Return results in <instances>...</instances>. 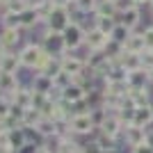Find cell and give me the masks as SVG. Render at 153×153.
I'll return each mask as SVG.
<instances>
[{
  "mask_svg": "<svg viewBox=\"0 0 153 153\" xmlns=\"http://www.w3.org/2000/svg\"><path fill=\"white\" fill-rule=\"evenodd\" d=\"M62 41H64V48L71 53H78L80 48H85V41H87V30L82 27V23L73 21L71 25L64 27L62 32Z\"/></svg>",
  "mask_w": 153,
  "mask_h": 153,
  "instance_id": "cell-1",
  "label": "cell"
},
{
  "mask_svg": "<svg viewBox=\"0 0 153 153\" xmlns=\"http://www.w3.org/2000/svg\"><path fill=\"white\" fill-rule=\"evenodd\" d=\"M46 55L44 46L39 44V41H27V44H23L19 48V57H21V66L27 71H37L39 62H41V57Z\"/></svg>",
  "mask_w": 153,
  "mask_h": 153,
  "instance_id": "cell-2",
  "label": "cell"
},
{
  "mask_svg": "<svg viewBox=\"0 0 153 153\" xmlns=\"http://www.w3.org/2000/svg\"><path fill=\"white\" fill-rule=\"evenodd\" d=\"M37 41L44 46V51L51 53V55H59V57H62L64 53H66L64 41H62V32H53V30H48V27H41V34H39Z\"/></svg>",
  "mask_w": 153,
  "mask_h": 153,
  "instance_id": "cell-3",
  "label": "cell"
},
{
  "mask_svg": "<svg viewBox=\"0 0 153 153\" xmlns=\"http://www.w3.org/2000/svg\"><path fill=\"white\" fill-rule=\"evenodd\" d=\"M73 23V16H71L69 7H62V5H55V9L51 12V16L46 19V27L53 32H64V27Z\"/></svg>",
  "mask_w": 153,
  "mask_h": 153,
  "instance_id": "cell-4",
  "label": "cell"
},
{
  "mask_svg": "<svg viewBox=\"0 0 153 153\" xmlns=\"http://www.w3.org/2000/svg\"><path fill=\"white\" fill-rule=\"evenodd\" d=\"M69 128H71V133L78 135V137H82V135H94V133H96V126H94V121H91L89 112H82V114H71Z\"/></svg>",
  "mask_w": 153,
  "mask_h": 153,
  "instance_id": "cell-5",
  "label": "cell"
},
{
  "mask_svg": "<svg viewBox=\"0 0 153 153\" xmlns=\"http://www.w3.org/2000/svg\"><path fill=\"white\" fill-rule=\"evenodd\" d=\"M85 69H87V59H85V55H76V53L66 51L62 55V71H66V73H71V76H82Z\"/></svg>",
  "mask_w": 153,
  "mask_h": 153,
  "instance_id": "cell-6",
  "label": "cell"
},
{
  "mask_svg": "<svg viewBox=\"0 0 153 153\" xmlns=\"http://www.w3.org/2000/svg\"><path fill=\"white\" fill-rule=\"evenodd\" d=\"M27 142H30V137H27L25 126H19V128H12V130H7V135L2 137V142H0V144L9 146L14 153H19L21 149L27 144Z\"/></svg>",
  "mask_w": 153,
  "mask_h": 153,
  "instance_id": "cell-7",
  "label": "cell"
},
{
  "mask_svg": "<svg viewBox=\"0 0 153 153\" xmlns=\"http://www.w3.org/2000/svg\"><path fill=\"white\" fill-rule=\"evenodd\" d=\"M149 142V128H142V126H135V123H130V126H126V130H123V144H128V146H140V144H146Z\"/></svg>",
  "mask_w": 153,
  "mask_h": 153,
  "instance_id": "cell-8",
  "label": "cell"
},
{
  "mask_svg": "<svg viewBox=\"0 0 153 153\" xmlns=\"http://www.w3.org/2000/svg\"><path fill=\"white\" fill-rule=\"evenodd\" d=\"M128 87L130 89H146V87H151V82H153V76H151V71L149 69H137V71H130L128 73Z\"/></svg>",
  "mask_w": 153,
  "mask_h": 153,
  "instance_id": "cell-9",
  "label": "cell"
},
{
  "mask_svg": "<svg viewBox=\"0 0 153 153\" xmlns=\"http://www.w3.org/2000/svg\"><path fill=\"white\" fill-rule=\"evenodd\" d=\"M23 27H0V39L9 51H19L23 46Z\"/></svg>",
  "mask_w": 153,
  "mask_h": 153,
  "instance_id": "cell-10",
  "label": "cell"
},
{
  "mask_svg": "<svg viewBox=\"0 0 153 153\" xmlns=\"http://www.w3.org/2000/svg\"><path fill=\"white\" fill-rule=\"evenodd\" d=\"M142 19H144V14H142L140 5H133V7H128V9H123V12L119 14V23H123V25L130 27V30H140Z\"/></svg>",
  "mask_w": 153,
  "mask_h": 153,
  "instance_id": "cell-11",
  "label": "cell"
},
{
  "mask_svg": "<svg viewBox=\"0 0 153 153\" xmlns=\"http://www.w3.org/2000/svg\"><path fill=\"white\" fill-rule=\"evenodd\" d=\"M110 41V34L101 32L98 27H89L87 30V41H85V51H103Z\"/></svg>",
  "mask_w": 153,
  "mask_h": 153,
  "instance_id": "cell-12",
  "label": "cell"
},
{
  "mask_svg": "<svg viewBox=\"0 0 153 153\" xmlns=\"http://www.w3.org/2000/svg\"><path fill=\"white\" fill-rule=\"evenodd\" d=\"M98 130H103V133L112 135V137H119V140H123V130H126V126H123L121 117L117 114V112H110L108 119L103 121V126L98 128Z\"/></svg>",
  "mask_w": 153,
  "mask_h": 153,
  "instance_id": "cell-13",
  "label": "cell"
},
{
  "mask_svg": "<svg viewBox=\"0 0 153 153\" xmlns=\"http://www.w3.org/2000/svg\"><path fill=\"white\" fill-rule=\"evenodd\" d=\"M94 140L98 142V146H101L103 153H119V149H121V142L119 137H112V135L103 133V130H96L94 133Z\"/></svg>",
  "mask_w": 153,
  "mask_h": 153,
  "instance_id": "cell-14",
  "label": "cell"
},
{
  "mask_svg": "<svg viewBox=\"0 0 153 153\" xmlns=\"http://www.w3.org/2000/svg\"><path fill=\"white\" fill-rule=\"evenodd\" d=\"M21 27L23 30H39L44 27V21H41V14L37 12V7H27L21 12Z\"/></svg>",
  "mask_w": 153,
  "mask_h": 153,
  "instance_id": "cell-15",
  "label": "cell"
},
{
  "mask_svg": "<svg viewBox=\"0 0 153 153\" xmlns=\"http://www.w3.org/2000/svg\"><path fill=\"white\" fill-rule=\"evenodd\" d=\"M87 94H89V91L85 89L82 85H78L76 80H73L66 89H62V98H64V101H69L71 105H76V103L85 101V98H87Z\"/></svg>",
  "mask_w": 153,
  "mask_h": 153,
  "instance_id": "cell-16",
  "label": "cell"
},
{
  "mask_svg": "<svg viewBox=\"0 0 153 153\" xmlns=\"http://www.w3.org/2000/svg\"><path fill=\"white\" fill-rule=\"evenodd\" d=\"M23 69L21 66V57H19V51H7L2 57H0V71L5 73H19Z\"/></svg>",
  "mask_w": 153,
  "mask_h": 153,
  "instance_id": "cell-17",
  "label": "cell"
},
{
  "mask_svg": "<svg viewBox=\"0 0 153 153\" xmlns=\"http://www.w3.org/2000/svg\"><path fill=\"white\" fill-rule=\"evenodd\" d=\"M21 85L23 82H21L19 73H5V71H0V91L5 96H12Z\"/></svg>",
  "mask_w": 153,
  "mask_h": 153,
  "instance_id": "cell-18",
  "label": "cell"
},
{
  "mask_svg": "<svg viewBox=\"0 0 153 153\" xmlns=\"http://www.w3.org/2000/svg\"><path fill=\"white\" fill-rule=\"evenodd\" d=\"M133 123L135 126H142V128H151L153 126V103L142 105V108H135Z\"/></svg>",
  "mask_w": 153,
  "mask_h": 153,
  "instance_id": "cell-19",
  "label": "cell"
},
{
  "mask_svg": "<svg viewBox=\"0 0 153 153\" xmlns=\"http://www.w3.org/2000/svg\"><path fill=\"white\" fill-rule=\"evenodd\" d=\"M12 105H21V108H32V87L30 85H21L19 89L14 91L12 96H7Z\"/></svg>",
  "mask_w": 153,
  "mask_h": 153,
  "instance_id": "cell-20",
  "label": "cell"
},
{
  "mask_svg": "<svg viewBox=\"0 0 153 153\" xmlns=\"http://www.w3.org/2000/svg\"><path fill=\"white\" fill-rule=\"evenodd\" d=\"M30 87L34 91H41V94H48V91L55 87L51 76H44V73H32V80H30Z\"/></svg>",
  "mask_w": 153,
  "mask_h": 153,
  "instance_id": "cell-21",
  "label": "cell"
},
{
  "mask_svg": "<svg viewBox=\"0 0 153 153\" xmlns=\"http://www.w3.org/2000/svg\"><path fill=\"white\" fill-rule=\"evenodd\" d=\"M126 53H144L146 51V44H144V34H142V30H133V34L128 37V41L126 44Z\"/></svg>",
  "mask_w": 153,
  "mask_h": 153,
  "instance_id": "cell-22",
  "label": "cell"
},
{
  "mask_svg": "<svg viewBox=\"0 0 153 153\" xmlns=\"http://www.w3.org/2000/svg\"><path fill=\"white\" fill-rule=\"evenodd\" d=\"M114 64H121L128 73H130V71H137V69H142V53L140 55H137V53H123Z\"/></svg>",
  "mask_w": 153,
  "mask_h": 153,
  "instance_id": "cell-23",
  "label": "cell"
},
{
  "mask_svg": "<svg viewBox=\"0 0 153 153\" xmlns=\"http://www.w3.org/2000/svg\"><path fill=\"white\" fill-rule=\"evenodd\" d=\"M126 96L133 101L135 108L149 105V103H151V87H146V89H130V87H128V94Z\"/></svg>",
  "mask_w": 153,
  "mask_h": 153,
  "instance_id": "cell-24",
  "label": "cell"
},
{
  "mask_svg": "<svg viewBox=\"0 0 153 153\" xmlns=\"http://www.w3.org/2000/svg\"><path fill=\"white\" fill-rule=\"evenodd\" d=\"M34 130H37V135L41 137V140H44V137H51V135L57 133V121L51 119V117H44V119L34 126Z\"/></svg>",
  "mask_w": 153,
  "mask_h": 153,
  "instance_id": "cell-25",
  "label": "cell"
},
{
  "mask_svg": "<svg viewBox=\"0 0 153 153\" xmlns=\"http://www.w3.org/2000/svg\"><path fill=\"white\" fill-rule=\"evenodd\" d=\"M94 16H105V19H119V9H117L114 0H101L96 7Z\"/></svg>",
  "mask_w": 153,
  "mask_h": 153,
  "instance_id": "cell-26",
  "label": "cell"
},
{
  "mask_svg": "<svg viewBox=\"0 0 153 153\" xmlns=\"http://www.w3.org/2000/svg\"><path fill=\"white\" fill-rule=\"evenodd\" d=\"M103 51H105V55H108V57L112 59V62H117V59H119V57L123 55V53H126V46H123V44H119V41H114V39H110V41H108V46H105Z\"/></svg>",
  "mask_w": 153,
  "mask_h": 153,
  "instance_id": "cell-27",
  "label": "cell"
},
{
  "mask_svg": "<svg viewBox=\"0 0 153 153\" xmlns=\"http://www.w3.org/2000/svg\"><path fill=\"white\" fill-rule=\"evenodd\" d=\"M119 19H105V16H94V27H98L105 34H112V30L117 27Z\"/></svg>",
  "mask_w": 153,
  "mask_h": 153,
  "instance_id": "cell-28",
  "label": "cell"
},
{
  "mask_svg": "<svg viewBox=\"0 0 153 153\" xmlns=\"http://www.w3.org/2000/svg\"><path fill=\"white\" fill-rule=\"evenodd\" d=\"M108 114H110V110L105 108V105H96V108H91V110H89V117H91V121H94L96 130L103 126V121L108 119Z\"/></svg>",
  "mask_w": 153,
  "mask_h": 153,
  "instance_id": "cell-29",
  "label": "cell"
},
{
  "mask_svg": "<svg viewBox=\"0 0 153 153\" xmlns=\"http://www.w3.org/2000/svg\"><path fill=\"white\" fill-rule=\"evenodd\" d=\"M0 27H21V14H14V12H7V9H2Z\"/></svg>",
  "mask_w": 153,
  "mask_h": 153,
  "instance_id": "cell-30",
  "label": "cell"
},
{
  "mask_svg": "<svg viewBox=\"0 0 153 153\" xmlns=\"http://www.w3.org/2000/svg\"><path fill=\"white\" fill-rule=\"evenodd\" d=\"M41 119H44V114H41L37 108H27L25 110V117H23V126H25V128H34Z\"/></svg>",
  "mask_w": 153,
  "mask_h": 153,
  "instance_id": "cell-31",
  "label": "cell"
},
{
  "mask_svg": "<svg viewBox=\"0 0 153 153\" xmlns=\"http://www.w3.org/2000/svg\"><path fill=\"white\" fill-rule=\"evenodd\" d=\"M130 34H133V30H130V27H126L123 23H117V27L112 30L110 39H114V41H119V44H126Z\"/></svg>",
  "mask_w": 153,
  "mask_h": 153,
  "instance_id": "cell-32",
  "label": "cell"
},
{
  "mask_svg": "<svg viewBox=\"0 0 153 153\" xmlns=\"http://www.w3.org/2000/svg\"><path fill=\"white\" fill-rule=\"evenodd\" d=\"M101 0H76V7L80 14H94Z\"/></svg>",
  "mask_w": 153,
  "mask_h": 153,
  "instance_id": "cell-33",
  "label": "cell"
},
{
  "mask_svg": "<svg viewBox=\"0 0 153 153\" xmlns=\"http://www.w3.org/2000/svg\"><path fill=\"white\" fill-rule=\"evenodd\" d=\"M53 82H55V87H57V89H66V87L73 82V76H71V73H66V71H59L57 76L53 78Z\"/></svg>",
  "mask_w": 153,
  "mask_h": 153,
  "instance_id": "cell-34",
  "label": "cell"
},
{
  "mask_svg": "<svg viewBox=\"0 0 153 153\" xmlns=\"http://www.w3.org/2000/svg\"><path fill=\"white\" fill-rule=\"evenodd\" d=\"M30 7V0H9V5L5 7L7 12H14V14H21L23 9Z\"/></svg>",
  "mask_w": 153,
  "mask_h": 153,
  "instance_id": "cell-35",
  "label": "cell"
},
{
  "mask_svg": "<svg viewBox=\"0 0 153 153\" xmlns=\"http://www.w3.org/2000/svg\"><path fill=\"white\" fill-rule=\"evenodd\" d=\"M9 112H12V101L2 94V96H0V121H2V119H7V117H9Z\"/></svg>",
  "mask_w": 153,
  "mask_h": 153,
  "instance_id": "cell-36",
  "label": "cell"
},
{
  "mask_svg": "<svg viewBox=\"0 0 153 153\" xmlns=\"http://www.w3.org/2000/svg\"><path fill=\"white\" fill-rule=\"evenodd\" d=\"M142 34H144V44H146V51H153V23L144 25Z\"/></svg>",
  "mask_w": 153,
  "mask_h": 153,
  "instance_id": "cell-37",
  "label": "cell"
},
{
  "mask_svg": "<svg viewBox=\"0 0 153 153\" xmlns=\"http://www.w3.org/2000/svg\"><path fill=\"white\" fill-rule=\"evenodd\" d=\"M46 101H48V96H46V94H41V91H34V89H32V108L41 110Z\"/></svg>",
  "mask_w": 153,
  "mask_h": 153,
  "instance_id": "cell-38",
  "label": "cell"
},
{
  "mask_svg": "<svg viewBox=\"0 0 153 153\" xmlns=\"http://www.w3.org/2000/svg\"><path fill=\"white\" fill-rule=\"evenodd\" d=\"M142 66L151 71L153 69V51H144L142 53Z\"/></svg>",
  "mask_w": 153,
  "mask_h": 153,
  "instance_id": "cell-39",
  "label": "cell"
},
{
  "mask_svg": "<svg viewBox=\"0 0 153 153\" xmlns=\"http://www.w3.org/2000/svg\"><path fill=\"white\" fill-rule=\"evenodd\" d=\"M82 149H85V153H103L101 151V146H98V142L91 137V142H87V144H82Z\"/></svg>",
  "mask_w": 153,
  "mask_h": 153,
  "instance_id": "cell-40",
  "label": "cell"
},
{
  "mask_svg": "<svg viewBox=\"0 0 153 153\" xmlns=\"http://www.w3.org/2000/svg\"><path fill=\"white\" fill-rule=\"evenodd\" d=\"M130 153H153V146H151V144L146 142V144H140V146H133V149H130Z\"/></svg>",
  "mask_w": 153,
  "mask_h": 153,
  "instance_id": "cell-41",
  "label": "cell"
},
{
  "mask_svg": "<svg viewBox=\"0 0 153 153\" xmlns=\"http://www.w3.org/2000/svg\"><path fill=\"white\" fill-rule=\"evenodd\" d=\"M37 149H39V144H37V142H27V144H25V146H23V149H21V151L19 153H37Z\"/></svg>",
  "mask_w": 153,
  "mask_h": 153,
  "instance_id": "cell-42",
  "label": "cell"
},
{
  "mask_svg": "<svg viewBox=\"0 0 153 153\" xmlns=\"http://www.w3.org/2000/svg\"><path fill=\"white\" fill-rule=\"evenodd\" d=\"M53 2H55V5H62V7H69L73 0H53Z\"/></svg>",
  "mask_w": 153,
  "mask_h": 153,
  "instance_id": "cell-43",
  "label": "cell"
},
{
  "mask_svg": "<svg viewBox=\"0 0 153 153\" xmlns=\"http://www.w3.org/2000/svg\"><path fill=\"white\" fill-rule=\"evenodd\" d=\"M135 5H140V7H149L151 5V0H133Z\"/></svg>",
  "mask_w": 153,
  "mask_h": 153,
  "instance_id": "cell-44",
  "label": "cell"
},
{
  "mask_svg": "<svg viewBox=\"0 0 153 153\" xmlns=\"http://www.w3.org/2000/svg\"><path fill=\"white\" fill-rule=\"evenodd\" d=\"M5 135H7V126L0 121V142H2V137H5Z\"/></svg>",
  "mask_w": 153,
  "mask_h": 153,
  "instance_id": "cell-45",
  "label": "cell"
},
{
  "mask_svg": "<svg viewBox=\"0 0 153 153\" xmlns=\"http://www.w3.org/2000/svg\"><path fill=\"white\" fill-rule=\"evenodd\" d=\"M7 51H9V48H7V46H5V41H2V39H0V57H2V55H5Z\"/></svg>",
  "mask_w": 153,
  "mask_h": 153,
  "instance_id": "cell-46",
  "label": "cell"
},
{
  "mask_svg": "<svg viewBox=\"0 0 153 153\" xmlns=\"http://www.w3.org/2000/svg\"><path fill=\"white\" fill-rule=\"evenodd\" d=\"M37 153H51V151H48V149H44V146H41V144H39V149H37Z\"/></svg>",
  "mask_w": 153,
  "mask_h": 153,
  "instance_id": "cell-47",
  "label": "cell"
},
{
  "mask_svg": "<svg viewBox=\"0 0 153 153\" xmlns=\"http://www.w3.org/2000/svg\"><path fill=\"white\" fill-rule=\"evenodd\" d=\"M7 5H9V0H0V7H2V9H5Z\"/></svg>",
  "mask_w": 153,
  "mask_h": 153,
  "instance_id": "cell-48",
  "label": "cell"
},
{
  "mask_svg": "<svg viewBox=\"0 0 153 153\" xmlns=\"http://www.w3.org/2000/svg\"><path fill=\"white\" fill-rule=\"evenodd\" d=\"M149 14H151V19H153V0H151V5H149Z\"/></svg>",
  "mask_w": 153,
  "mask_h": 153,
  "instance_id": "cell-49",
  "label": "cell"
},
{
  "mask_svg": "<svg viewBox=\"0 0 153 153\" xmlns=\"http://www.w3.org/2000/svg\"><path fill=\"white\" fill-rule=\"evenodd\" d=\"M149 144L153 146V133H149Z\"/></svg>",
  "mask_w": 153,
  "mask_h": 153,
  "instance_id": "cell-50",
  "label": "cell"
},
{
  "mask_svg": "<svg viewBox=\"0 0 153 153\" xmlns=\"http://www.w3.org/2000/svg\"><path fill=\"white\" fill-rule=\"evenodd\" d=\"M71 153H85V149L80 146V149H76V151H71Z\"/></svg>",
  "mask_w": 153,
  "mask_h": 153,
  "instance_id": "cell-51",
  "label": "cell"
},
{
  "mask_svg": "<svg viewBox=\"0 0 153 153\" xmlns=\"http://www.w3.org/2000/svg\"><path fill=\"white\" fill-rule=\"evenodd\" d=\"M0 19H2V7H0Z\"/></svg>",
  "mask_w": 153,
  "mask_h": 153,
  "instance_id": "cell-52",
  "label": "cell"
},
{
  "mask_svg": "<svg viewBox=\"0 0 153 153\" xmlns=\"http://www.w3.org/2000/svg\"><path fill=\"white\" fill-rule=\"evenodd\" d=\"M151 76H153V69H151Z\"/></svg>",
  "mask_w": 153,
  "mask_h": 153,
  "instance_id": "cell-53",
  "label": "cell"
},
{
  "mask_svg": "<svg viewBox=\"0 0 153 153\" xmlns=\"http://www.w3.org/2000/svg\"><path fill=\"white\" fill-rule=\"evenodd\" d=\"M0 96H2V91H0Z\"/></svg>",
  "mask_w": 153,
  "mask_h": 153,
  "instance_id": "cell-54",
  "label": "cell"
},
{
  "mask_svg": "<svg viewBox=\"0 0 153 153\" xmlns=\"http://www.w3.org/2000/svg\"><path fill=\"white\" fill-rule=\"evenodd\" d=\"M151 23H153V19H151Z\"/></svg>",
  "mask_w": 153,
  "mask_h": 153,
  "instance_id": "cell-55",
  "label": "cell"
},
{
  "mask_svg": "<svg viewBox=\"0 0 153 153\" xmlns=\"http://www.w3.org/2000/svg\"><path fill=\"white\" fill-rule=\"evenodd\" d=\"M62 153H64V151H62Z\"/></svg>",
  "mask_w": 153,
  "mask_h": 153,
  "instance_id": "cell-56",
  "label": "cell"
}]
</instances>
